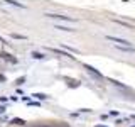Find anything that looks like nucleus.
Wrapping results in <instances>:
<instances>
[{
    "label": "nucleus",
    "mask_w": 135,
    "mask_h": 127,
    "mask_svg": "<svg viewBox=\"0 0 135 127\" xmlns=\"http://www.w3.org/2000/svg\"><path fill=\"white\" fill-rule=\"evenodd\" d=\"M32 58H34V59H42V58H44V54L36 53V51H34V53H32Z\"/></svg>",
    "instance_id": "423d86ee"
},
{
    "label": "nucleus",
    "mask_w": 135,
    "mask_h": 127,
    "mask_svg": "<svg viewBox=\"0 0 135 127\" xmlns=\"http://www.w3.org/2000/svg\"><path fill=\"white\" fill-rule=\"evenodd\" d=\"M108 41H112L115 46H123V48H135L132 46V42H128L127 39H120V37H113V36H107Z\"/></svg>",
    "instance_id": "f257e3e1"
},
{
    "label": "nucleus",
    "mask_w": 135,
    "mask_h": 127,
    "mask_svg": "<svg viewBox=\"0 0 135 127\" xmlns=\"http://www.w3.org/2000/svg\"><path fill=\"white\" fill-rule=\"evenodd\" d=\"M32 97H36V98H39V100H46V98H47V97H46V95H42V93H34Z\"/></svg>",
    "instance_id": "0eeeda50"
},
{
    "label": "nucleus",
    "mask_w": 135,
    "mask_h": 127,
    "mask_svg": "<svg viewBox=\"0 0 135 127\" xmlns=\"http://www.w3.org/2000/svg\"><path fill=\"white\" fill-rule=\"evenodd\" d=\"M5 112V107H2V105H0V114H3Z\"/></svg>",
    "instance_id": "6e6552de"
},
{
    "label": "nucleus",
    "mask_w": 135,
    "mask_h": 127,
    "mask_svg": "<svg viewBox=\"0 0 135 127\" xmlns=\"http://www.w3.org/2000/svg\"><path fill=\"white\" fill-rule=\"evenodd\" d=\"M95 127H107V125H95Z\"/></svg>",
    "instance_id": "1a4fd4ad"
},
{
    "label": "nucleus",
    "mask_w": 135,
    "mask_h": 127,
    "mask_svg": "<svg viewBox=\"0 0 135 127\" xmlns=\"http://www.w3.org/2000/svg\"><path fill=\"white\" fill-rule=\"evenodd\" d=\"M12 124H15V125H24L25 122L22 120V119H14V120H12Z\"/></svg>",
    "instance_id": "39448f33"
},
{
    "label": "nucleus",
    "mask_w": 135,
    "mask_h": 127,
    "mask_svg": "<svg viewBox=\"0 0 135 127\" xmlns=\"http://www.w3.org/2000/svg\"><path fill=\"white\" fill-rule=\"evenodd\" d=\"M84 68H86V71H88V73H91V75H95V76H96V78H101V76H103V75H101V73H100V71H96V70H95V68H93V66H90V65H86V66H84Z\"/></svg>",
    "instance_id": "7ed1b4c3"
},
{
    "label": "nucleus",
    "mask_w": 135,
    "mask_h": 127,
    "mask_svg": "<svg viewBox=\"0 0 135 127\" xmlns=\"http://www.w3.org/2000/svg\"><path fill=\"white\" fill-rule=\"evenodd\" d=\"M54 29H57V31H66V32H73V31H74L73 27H66V25H61V24L54 25Z\"/></svg>",
    "instance_id": "20e7f679"
},
{
    "label": "nucleus",
    "mask_w": 135,
    "mask_h": 127,
    "mask_svg": "<svg viewBox=\"0 0 135 127\" xmlns=\"http://www.w3.org/2000/svg\"><path fill=\"white\" fill-rule=\"evenodd\" d=\"M46 17H51V19H62V20H68V22H74L73 17H69V15H61V14H46Z\"/></svg>",
    "instance_id": "f03ea898"
}]
</instances>
